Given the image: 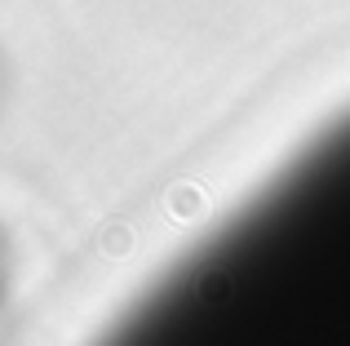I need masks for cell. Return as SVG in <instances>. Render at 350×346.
I'll return each instance as SVG.
<instances>
[{"instance_id": "cell-1", "label": "cell", "mask_w": 350, "mask_h": 346, "mask_svg": "<svg viewBox=\"0 0 350 346\" xmlns=\"http://www.w3.org/2000/svg\"><path fill=\"white\" fill-rule=\"evenodd\" d=\"M129 329L178 342H350V116L187 253Z\"/></svg>"}]
</instances>
